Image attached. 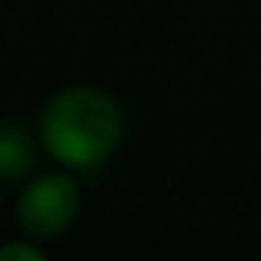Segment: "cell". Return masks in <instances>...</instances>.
<instances>
[{
    "instance_id": "2",
    "label": "cell",
    "mask_w": 261,
    "mask_h": 261,
    "mask_svg": "<svg viewBox=\"0 0 261 261\" xmlns=\"http://www.w3.org/2000/svg\"><path fill=\"white\" fill-rule=\"evenodd\" d=\"M80 212V185L66 172H46L23 189L17 205V225L33 242L63 235Z\"/></svg>"
},
{
    "instance_id": "1",
    "label": "cell",
    "mask_w": 261,
    "mask_h": 261,
    "mask_svg": "<svg viewBox=\"0 0 261 261\" xmlns=\"http://www.w3.org/2000/svg\"><path fill=\"white\" fill-rule=\"evenodd\" d=\"M122 109L96 86H70L46 102L40 116V142L66 169H96L122 139Z\"/></svg>"
},
{
    "instance_id": "4",
    "label": "cell",
    "mask_w": 261,
    "mask_h": 261,
    "mask_svg": "<svg viewBox=\"0 0 261 261\" xmlns=\"http://www.w3.org/2000/svg\"><path fill=\"white\" fill-rule=\"evenodd\" d=\"M43 248L33 245V238L27 242H10V245H0V261H43Z\"/></svg>"
},
{
    "instance_id": "3",
    "label": "cell",
    "mask_w": 261,
    "mask_h": 261,
    "mask_svg": "<svg viewBox=\"0 0 261 261\" xmlns=\"http://www.w3.org/2000/svg\"><path fill=\"white\" fill-rule=\"evenodd\" d=\"M37 166V142L23 126H0V178L20 182Z\"/></svg>"
}]
</instances>
